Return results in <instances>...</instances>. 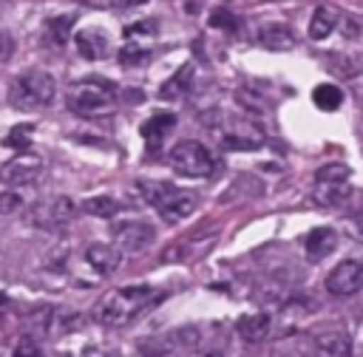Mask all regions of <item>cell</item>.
I'll return each instance as SVG.
<instances>
[{
	"label": "cell",
	"instance_id": "obj_1",
	"mask_svg": "<svg viewBox=\"0 0 363 357\" xmlns=\"http://www.w3.org/2000/svg\"><path fill=\"white\" fill-rule=\"evenodd\" d=\"M153 300V289L150 286H122V289H111L94 309L96 323L102 326H125L130 323L142 309H147Z\"/></svg>",
	"mask_w": 363,
	"mask_h": 357
},
{
	"label": "cell",
	"instance_id": "obj_2",
	"mask_svg": "<svg viewBox=\"0 0 363 357\" xmlns=\"http://www.w3.org/2000/svg\"><path fill=\"white\" fill-rule=\"evenodd\" d=\"M57 85L48 71L28 68L9 82V105L17 110H43L54 102Z\"/></svg>",
	"mask_w": 363,
	"mask_h": 357
},
{
	"label": "cell",
	"instance_id": "obj_3",
	"mask_svg": "<svg viewBox=\"0 0 363 357\" xmlns=\"http://www.w3.org/2000/svg\"><path fill=\"white\" fill-rule=\"evenodd\" d=\"M68 108L77 116L94 119V116H108L116 108V96H113V85L99 79V76H88L82 82H74L65 94Z\"/></svg>",
	"mask_w": 363,
	"mask_h": 357
},
{
	"label": "cell",
	"instance_id": "obj_4",
	"mask_svg": "<svg viewBox=\"0 0 363 357\" xmlns=\"http://www.w3.org/2000/svg\"><path fill=\"white\" fill-rule=\"evenodd\" d=\"M352 170L343 162H329L323 167H318L315 173V187H312V201L318 207H337L349 198L352 193Z\"/></svg>",
	"mask_w": 363,
	"mask_h": 357
},
{
	"label": "cell",
	"instance_id": "obj_5",
	"mask_svg": "<svg viewBox=\"0 0 363 357\" xmlns=\"http://www.w3.org/2000/svg\"><path fill=\"white\" fill-rule=\"evenodd\" d=\"M170 167L184 178H207L216 170V159L201 142L182 139L170 147Z\"/></svg>",
	"mask_w": 363,
	"mask_h": 357
},
{
	"label": "cell",
	"instance_id": "obj_6",
	"mask_svg": "<svg viewBox=\"0 0 363 357\" xmlns=\"http://www.w3.org/2000/svg\"><path fill=\"white\" fill-rule=\"evenodd\" d=\"M77 215V204L68 196H45L28 207L26 221L40 230H60Z\"/></svg>",
	"mask_w": 363,
	"mask_h": 357
},
{
	"label": "cell",
	"instance_id": "obj_7",
	"mask_svg": "<svg viewBox=\"0 0 363 357\" xmlns=\"http://www.w3.org/2000/svg\"><path fill=\"white\" fill-rule=\"evenodd\" d=\"M363 289V258H343L326 275V292L335 298H349Z\"/></svg>",
	"mask_w": 363,
	"mask_h": 357
},
{
	"label": "cell",
	"instance_id": "obj_8",
	"mask_svg": "<svg viewBox=\"0 0 363 357\" xmlns=\"http://www.w3.org/2000/svg\"><path fill=\"white\" fill-rule=\"evenodd\" d=\"M43 173V159L37 153L20 150L14 159H9L6 164H0V181L9 187H26L34 184Z\"/></svg>",
	"mask_w": 363,
	"mask_h": 357
},
{
	"label": "cell",
	"instance_id": "obj_9",
	"mask_svg": "<svg viewBox=\"0 0 363 357\" xmlns=\"http://www.w3.org/2000/svg\"><path fill=\"white\" fill-rule=\"evenodd\" d=\"M153 238H156V230L147 221L130 218V221L113 224V241L125 252H142L147 244H153Z\"/></svg>",
	"mask_w": 363,
	"mask_h": 357
},
{
	"label": "cell",
	"instance_id": "obj_10",
	"mask_svg": "<svg viewBox=\"0 0 363 357\" xmlns=\"http://www.w3.org/2000/svg\"><path fill=\"white\" fill-rule=\"evenodd\" d=\"M315 357H352V337L343 329H326L312 334Z\"/></svg>",
	"mask_w": 363,
	"mask_h": 357
},
{
	"label": "cell",
	"instance_id": "obj_11",
	"mask_svg": "<svg viewBox=\"0 0 363 357\" xmlns=\"http://www.w3.org/2000/svg\"><path fill=\"white\" fill-rule=\"evenodd\" d=\"M173 128H176V116H173L170 110L153 113V116L142 125V139H145V144H147V153H159Z\"/></svg>",
	"mask_w": 363,
	"mask_h": 357
},
{
	"label": "cell",
	"instance_id": "obj_12",
	"mask_svg": "<svg viewBox=\"0 0 363 357\" xmlns=\"http://www.w3.org/2000/svg\"><path fill=\"white\" fill-rule=\"evenodd\" d=\"M193 210H196V196L187 193V190H179V187H173V193L156 207V212H159L162 221H167V224H179V221H184Z\"/></svg>",
	"mask_w": 363,
	"mask_h": 357
},
{
	"label": "cell",
	"instance_id": "obj_13",
	"mask_svg": "<svg viewBox=\"0 0 363 357\" xmlns=\"http://www.w3.org/2000/svg\"><path fill=\"white\" fill-rule=\"evenodd\" d=\"M85 261H88V266H91L94 272L111 275V272H116L119 264H122V249L113 246V244H91V246L85 249Z\"/></svg>",
	"mask_w": 363,
	"mask_h": 357
},
{
	"label": "cell",
	"instance_id": "obj_14",
	"mask_svg": "<svg viewBox=\"0 0 363 357\" xmlns=\"http://www.w3.org/2000/svg\"><path fill=\"white\" fill-rule=\"evenodd\" d=\"M258 42L269 51H289L295 48V34L286 23H264L258 28Z\"/></svg>",
	"mask_w": 363,
	"mask_h": 357
},
{
	"label": "cell",
	"instance_id": "obj_15",
	"mask_svg": "<svg viewBox=\"0 0 363 357\" xmlns=\"http://www.w3.org/2000/svg\"><path fill=\"white\" fill-rule=\"evenodd\" d=\"M74 42H77V54L82 60H102L108 54V48H111L105 31H99V28H82V31H77Z\"/></svg>",
	"mask_w": 363,
	"mask_h": 357
},
{
	"label": "cell",
	"instance_id": "obj_16",
	"mask_svg": "<svg viewBox=\"0 0 363 357\" xmlns=\"http://www.w3.org/2000/svg\"><path fill=\"white\" fill-rule=\"evenodd\" d=\"M221 144L227 150H258L264 144V133L252 125H241V128H230L221 133Z\"/></svg>",
	"mask_w": 363,
	"mask_h": 357
},
{
	"label": "cell",
	"instance_id": "obj_17",
	"mask_svg": "<svg viewBox=\"0 0 363 357\" xmlns=\"http://www.w3.org/2000/svg\"><path fill=\"white\" fill-rule=\"evenodd\" d=\"M337 246V232L332 227H315L306 238H303V249H306V258L309 261H320L326 258L329 252H335Z\"/></svg>",
	"mask_w": 363,
	"mask_h": 357
},
{
	"label": "cell",
	"instance_id": "obj_18",
	"mask_svg": "<svg viewBox=\"0 0 363 357\" xmlns=\"http://www.w3.org/2000/svg\"><path fill=\"white\" fill-rule=\"evenodd\" d=\"M269 326H272V320H269L267 312L241 314V317L235 320V332H238V337L247 340V343H261V340H267Z\"/></svg>",
	"mask_w": 363,
	"mask_h": 357
},
{
	"label": "cell",
	"instance_id": "obj_19",
	"mask_svg": "<svg viewBox=\"0 0 363 357\" xmlns=\"http://www.w3.org/2000/svg\"><path fill=\"white\" fill-rule=\"evenodd\" d=\"M337 23H340V8L332 6V3H320L312 11V20H309V37L312 40H326L335 31Z\"/></svg>",
	"mask_w": 363,
	"mask_h": 357
},
{
	"label": "cell",
	"instance_id": "obj_20",
	"mask_svg": "<svg viewBox=\"0 0 363 357\" xmlns=\"http://www.w3.org/2000/svg\"><path fill=\"white\" fill-rule=\"evenodd\" d=\"M190 82H193V62H184L162 88H159V96L162 99H179L190 91Z\"/></svg>",
	"mask_w": 363,
	"mask_h": 357
},
{
	"label": "cell",
	"instance_id": "obj_21",
	"mask_svg": "<svg viewBox=\"0 0 363 357\" xmlns=\"http://www.w3.org/2000/svg\"><path fill=\"white\" fill-rule=\"evenodd\" d=\"M312 102H315V108H320V110H337V108L343 105V91H340L337 85H332V82H320V85H315V91H312Z\"/></svg>",
	"mask_w": 363,
	"mask_h": 357
},
{
	"label": "cell",
	"instance_id": "obj_22",
	"mask_svg": "<svg viewBox=\"0 0 363 357\" xmlns=\"http://www.w3.org/2000/svg\"><path fill=\"white\" fill-rule=\"evenodd\" d=\"M82 210L94 218H113L122 210V204L113 196H91V198L82 201Z\"/></svg>",
	"mask_w": 363,
	"mask_h": 357
},
{
	"label": "cell",
	"instance_id": "obj_23",
	"mask_svg": "<svg viewBox=\"0 0 363 357\" xmlns=\"http://www.w3.org/2000/svg\"><path fill=\"white\" fill-rule=\"evenodd\" d=\"M74 26V14H60V17H51L45 20V37L54 42V45H62L68 40V31Z\"/></svg>",
	"mask_w": 363,
	"mask_h": 357
},
{
	"label": "cell",
	"instance_id": "obj_24",
	"mask_svg": "<svg viewBox=\"0 0 363 357\" xmlns=\"http://www.w3.org/2000/svg\"><path fill=\"white\" fill-rule=\"evenodd\" d=\"M150 57V48H145L142 42H125L122 45V51H119V62L122 65H139V62H145Z\"/></svg>",
	"mask_w": 363,
	"mask_h": 357
},
{
	"label": "cell",
	"instance_id": "obj_25",
	"mask_svg": "<svg viewBox=\"0 0 363 357\" xmlns=\"http://www.w3.org/2000/svg\"><path fill=\"white\" fill-rule=\"evenodd\" d=\"M216 31H238V17L230 11V8H216L213 14H210V20H207Z\"/></svg>",
	"mask_w": 363,
	"mask_h": 357
},
{
	"label": "cell",
	"instance_id": "obj_26",
	"mask_svg": "<svg viewBox=\"0 0 363 357\" xmlns=\"http://www.w3.org/2000/svg\"><path fill=\"white\" fill-rule=\"evenodd\" d=\"M153 34H156V20H139V23H130L125 28V40H130V42L150 40Z\"/></svg>",
	"mask_w": 363,
	"mask_h": 357
},
{
	"label": "cell",
	"instance_id": "obj_27",
	"mask_svg": "<svg viewBox=\"0 0 363 357\" xmlns=\"http://www.w3.org/2000/svg\"><path fill=\"white\" fill-rule=\"evenodd\" d=\"M11 357H45L43 354V348H40V343L34 340V337H20L17 343H14V351H11Z\"/></svg>",
	"mask_w": 363,
	"mask_h": 357
},
{
	"label": "cell",
	"instance_id": "obj_28",
	"mask_svg": "<svg viewBox=\"0 0 363 357\" xmlns=\"http://www.w3.org/2000/svg\"><path fill=\"white\" fill-rule=\"evenodd\" d=\"M28 133H31V125H20V128H14V130L3 139V144H6V147H14V150H26V147H28Z\"/></svg>",
	"mask_w": 363,
	"mask_h": 357
},
{
	"label": "cell",
	"instance_id": "obj_29",
	"mask_svg": "<svg viewBox=\"0 0 363 357\" xmlns=\"http://www.w3.org/2000/svg\"><path fill=\"white\" fill-rule=\"evenodd\" d=\"M272 357H315L312 354V346L309 348H301V346H295V343H281L275 351H272Z\"/></svg>",
	"mask_w": 363,
	"mask_h": 357
},
{
	"label": "cell",
	"instance_id": "obj_30",
	"mask_svg": "<svg viewBox=\"0 0 363 357\" xmlns=\"http://www.w3.org/2000/svg\"><path fill=\"white\" fill-rule=\"evenodd\" d=\"M17 207H20V196H17V193H11V190L0 193V212H3V215L14 212Z\"/></svg>",
	"mask_w": 363,
	"mask_h": 357
},
{
	"label": "cell",
	"instance_id": "obj_31",
	"mask_svg": "<svg viewBox=\"0 0 363 357\" xmlns=\"http://www.w3.org/2000/svg\"><path fill=\"white\" fill-rule=\"evenodd\" d=\"M11 54H14V37L0 31V62H6Z\"/></svg>",
	"mask_w": 363,
	"mask_h": 357
},
{
	"label": "cell",
	"instance_id": "obj_32",
	"mask_svg": "<svg viewBox=\"0 0 363 357\" xmlns=\"http://www.w3.org/2000/svg\"><path fill=\"white\" fill-rule=\"evenodd\" d=\"M349 227H352L354 238H357V241H363V210H360V212H354V215L349 218Z\"/></svg>",
	"mask_w": 363,
	"mask_h": 357
},
{
	"label": "cell",
	"instance_id": "obj_33",
	"mask_svg": "<svg viewBox=\"0 0 363 357\" xmlns=\"http://www.w3.org/2000/svg\"><path fill=\"white\" fill-rule=\"evenodd\" d=\"M142 3H147V0H111L113 8H133V6H142Z\"/></svg>",
	"mask_w": 363,
	"mask_h": 357
},
{
	"label": "cell",
	"instance_id": "obj_34",
	"mask_svg": "<svg viewBox=\"0 0 363 357\" xmlns=\"http://www.w3.org/2000/svg\"><path fill=\"white\" fill-rule=\"evenodd\" d=\"M193 357H224V351L221 348H204V351H196Z\"/></svg>",
	"mask_w": 363,
	"mask_h": 357
},
{
	"label": "cell",
	"instance_id": "obj_35",
	"mask_svg": "<svg viewBox=\"0 0 363 357\" xmlns=\"http://www.w3.org/2000/svg\"><path fill=\"white\" fill-rule=\"evenodd\" d=\"M0 357H3V348H0Z\"/></svg>",
	"mask_w": 363,
	"mask_h": 357
}]
</instances>
